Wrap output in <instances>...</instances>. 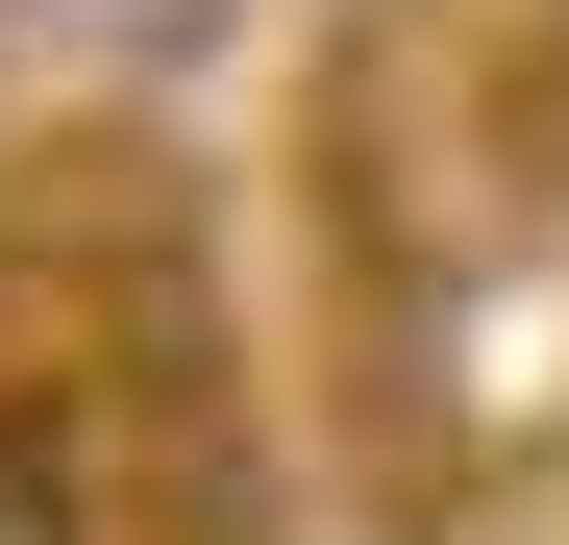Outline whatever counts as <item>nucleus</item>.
Segmentation results:
<instances>
[{
    "label": "nucleus",
    "instance_id": "f257e3e1",
    "mask_svg": "<svg viewBox=\"0 0 569 545\" xmlns=\"http://www.w3.org/2000/svg\"><path fill=\"white\" fill-rule=\"evenodd\" d=\"M26 50H74V75H173V50H223V0H0Z\"/></svg>",
    "mask_w": 569,
    "mask_h": 545
}]
</instances>
